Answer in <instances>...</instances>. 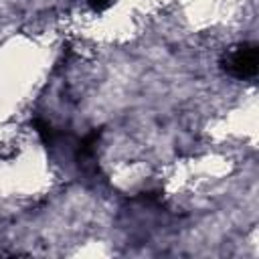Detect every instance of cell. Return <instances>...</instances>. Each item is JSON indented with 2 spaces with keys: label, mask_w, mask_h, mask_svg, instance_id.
I'll return each mask as SVG.
<instances>
[{
  "label": "cell",
  "mask_w": 259,
  "mask_h": 259,
  "mask_svg": "<svg viewBox=\"0 0 259 259\" xmlns=\"http://www.w3.org/2000/svg\"><path fill=\"white\" fill-rule=\"evenodd\" d=\"M227 69H229V73H233L235 77H241V79L253 77L257 73V47L255 45L239 47L229 57Z\"/></svg>",
  "instance_id": "1"
}]
</instances>
